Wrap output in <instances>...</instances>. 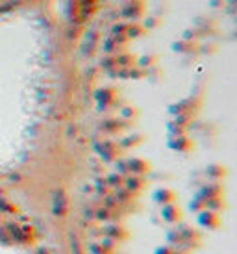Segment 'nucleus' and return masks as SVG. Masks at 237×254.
Here are the masks:
<instances>
[{
	"instance_id": "20e7f679",
	"label": "nucleus",
	"mask_w": 237,
	"mask_h": 254,
	"mask_svg": "<svg viewBox=\"0 0 237 254\" xmlns=\"http://www.w3.org/2000/svg\"><path fill=\"white\" fill-rule=\"evenodd\" d=\"M156 254H173V249L171 247H159Z\"/></svg>"
},
{
	"instance_id": "39448f33",
	"label": "nucleus",
	"mask_w": 237,
	"mask_h": 254,
	"mask_svg": "<svg viewBox=\"0 0 237 254\" xmlns=\"http://www.w3.org/2000/svg\"><path fill=\"white\" fill-rule=\"evenodd\" d=\"M173 254H183L182 251H178V253H176V251H173Z\"/></svg>"
},
{
	"instance_id": "7ed1b4c3",
	"label": "nucleus",
	"mask_w": 237,
	"mask_h": 254,
	"mask_svg": "<svg viewBox=\"0 0 237 254\" xmlns=\"http://www.w3.org/2000/svg\"><path fill=\"white\" fill-rule=\"evenodd\" d=\"M154 198L158 202H163V206H167V204H173L174 200H176V193H174L173 189H159L154 195Z\"/></svg>"
},
{
	"instance_id": "f03ea898",
	"label": "nucleus",
	"mask_w": 237,
	"mask_h": 254,
	"mask_svg": "<svg viewBox=\"0 0 237 254\" xmlns=\"http://www.w3.org/2000/svg\"><path fill=\"white\" fill-rule=\"evenodd\" d=\"M163 215L169 223H176V221L182 219V212H180V208L176 206V204H167L163 208Z\"/></svg>"
},
{
	"instance_id": "f257e3e1",
	"label": "nucleus",
	"mask_w": 237,
	"mask_h": 254,
	"mask_svg": "<svg viewBox=\"0 0 237 254\" xmlns=\"http://www.w3.org/2000/svg\"><path fill=\"white\" fill-rule=\"evenodd\" d=\"M198 223H200L202 226L211 228V230H215V228H219L220 226L219 215L213 214V212H202L200 215H198Z\"/></svg>"
}]
</instances>
